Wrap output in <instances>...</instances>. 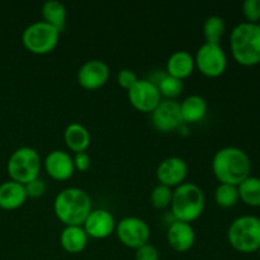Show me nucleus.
I'll use <instances>...</instances> for the list:
<instances>
[{"instance_id":"obj_1","label":"nucleus","mask_w":260,"mask_h":260,"mask_svg":"<svg viewBox=\"0 0 260 260\" xmlns=\"http://www.w3.org/2000/svg\"><path fill=\"white\" fill-rule=\"evenodd\" d=\"M211 165L218 182L236 187L246 179L251 172L250 157L243 149L235 146H225L217 150Z\"/></svg>"},{"instance_id":"obj_2","label":"nucleus","mask_w":260,"mask_h":260,"mask_svg":"<svg viewBox=\"0 0 260 260\" xmlns=\"http://www.w3.org/2000/svg\"><path fill=\"white\" fill-rule=\"evenodd\" d=\"M91 210L89 194L76 187L65 188L53 201V212L65 226H81Z\"/></svg>"},{"instance_id":"obj_3","label":"nucleus","mask_w":260,"mask_h":260,"mask_svg":"<svg viewBox=\"0 0 260 260\" xmlns=\"http://www.w3.org/2000/svg\"><path fill=\"white\" fill-rule=\"evenodd\" d=\"M233 57L243 66L260 63V23L241 22L233 28L230 35Z\"/></svg>"},{"instance_id":"obj_4","label":"nucleus","mask_w":260,"mask_h":260,"mask_svg":"<svg viewBox=\"0 0 260 260\" xmlns=\"http://www.w3.org/2000/svg\"><path fill=\"white\" fill-rule=\"evenodd\" d=\"M205 205V193L196 183L184 182L173 190L170 208L174 220L193 222L203 213Z\"/></svg>"},{"instance_id":"obj_5","label":"nucleus","mask_w":260,"mask_h":260,"mask_svg":"<svg viewBox=\"0 0 260 260\" xmlns=\"http://www.w3.org/2000/svg\"><path fill=\"white\" fill-rule=\"evenodd\" d=\"M228 241L236 251L254 253L260 248V218L253 215L240 216L229 226Z\"/></svg>"},{"instance_id":"obj_6","label":"nucleus","mask_w":260,"mask_h":260,"mask_svg":"<svg viewBox=\"0 0 260 260\" xmlns=\"http://www.w3.org/2000/svg\"><path fill=\"white\" fill-rule=\"evenodd\" d=\"M41 167L42 160L37 150L29 146H22L12 152L8 159L7 170L12 180L24 185L37 179Z\"/></svg>"},{"instance_id":"obj_7","label":"nucleus","mask_w":260,"mask_h":260,"mask_svg":"<svg viewBox=\"0 0 260 260\" xmlns=\"http://www.w3.org/2000/svg\"><path fill=\"white\" fill-rule=\"evenodd\" d=\"M60 40V30L45 20H36L24 28L22 43L29 52L35 55H46L55 50Z\"/></svg>"},{"instance_id":"obj_8","label":"nucleus","mask_w":260,"mask_h":260,"mask_svg":"<svg viewBox=\"0 0 260 260\" xmlns=\"http://www.w3.org/2000/svg\"><path fill=\"white\" fill-rule=\"evenodd\" d=\"M196 68L208 78H217L228 68V57L220 43L205 42L194 55Z\"/></svg>"},{"instance_id":"obj_9","label":"nucleus","mask_w":260,"mask_h":260,"mask_svg":"<svg viewBox=\"0 0 260 260\" xmlns=\"http://www.w3.org/2000/svg\"><path fill=\"white\" fill-rule=\"evenodd\" d=\"M117 238L127 248L139 249L150 240V226L142 218L127 216L116 225Z\"/></svg>"},{"instance_id":"obj_10","label":"nucleus","mask_w":260,"mask_h":260,"mask_svg":"<svg viewBox=\"0 0 260 260\" xmlns=\"http://www.w3.org/2000/svg\"><path fill=\"white\" fill-rule=\"evenodd\" d=\"M127 95L131 106L144 113H151L161 101L156 84L150 79H139L137 83L127 90Z\"/></svg>"},{"instance_id":"obj_11","label":"nucleus","mask_w":260,"mask_h":260,"mask_svg":"<svg viewBox=\"0 0 260 260\" xmlns=\"http://www.w3.org/2000/svg\"><path fill=\"white\" fill-rule=\"evenodd\" d=\"M151 121L155 128L160 132H172L179 128L184 123L179 102L175 99H161L151 112Z\"/></svg>"},{"instance_id":"obj_12","label":"nucleus","mask_w":260,"mask_h":260,"mask_svg":"<svg viewBox=\"0 0 260 260\" xmlns=\"http://www.w3.org/2000/svg\"><path fill=\"white\" fill-rule=\"evenodd\" d=\"M116 220L109 211L104 208H95L90 211L81 226L85 230L88 238L107 239L113 234V231H116Z\"/></svg>"},{"instance_id":"obj_13","label":"nucleus","mask_w":260,"mask_h":260,"mask_svg":"<svg viewBox=\"0 0 260 260\" xmlns=\"http://www.w3.org/2000/svg\"><path fill=\"white\" fill-rule=\"evenodd\" d=\"M109 66L104 61L88 60L80 66L78 71V81L80 86L88 90L102 88L108 81Z\"/></svg>"},{"instance_id":"obj_14","label":"nucleus","mask_w":260,"mask_h":260,"mask_svg":"<svg viewBox=\"0 0 260 260\" xmlns=\"http://www.w3.org/2000/svg\"><path fill=\"white\" fill-rule=\"evenodd\" d=\"M188 174V164L179 156H169L160 161L156 168V178L160 184L175 188L184 183Z\"/></svg>"},{"instance_id":"obj_15","label":"nucleus","mask_w":260,"mask_h":260,"mask_svg":"<svg viewBox=\"0 0 260 260\" xmlns=\"http://www.w3.org/2000/svg\"><path fill=\"white\" fill-rule=\"evenodd\" d=\"M43 167L52 179L60 182L70 179L75 172L73 156L63 150H52L48 152L43 160Z\"/></svg>"},{"instance_id":"obj_16","label":"nucleus","mask_w":260,"mask_h":260,"mask_svg":"<svg viewBox=\"0 0 260 260\" xmlns=\"http://www.w3.org/2000/svg\"><path fill=\"white\" fill-rule=\"evenodd\" d=\"M167 240L170 248L178 253L190 250L196 243V231L189 222L174 220L167 231Z\"/></svg>"},{"instance_id":"obj_17","label":"nucleus","mask_w":260,"mask_h":260,"mask_svg":"<svg viewBox=\"0 0 260 260\" xmlns=\"http://www.w3.org/2000/svg\"><path fill=\"white\" fill-rule=\"evenodd\" d=\"M24 185L14 180H7L0 184V208L7 211L22 207L27 201Z\"/></svg>"},{"instance_id":"obj_18","label":"nucleus","mask_w":260,"mask_h":260,"mask_svg":"<svg viewBox=\"0 0 260 260\" xmlns=\"http://www.w3.org/2000/svg\"><path fill=\"white\" fill-rule=\"evenodd\" d=\"M194 68V56L185 50L174 51L167 61L168 75H172L180 80L192 75Z\"/></svg>"},{"instance_id":"obj_19","label":"nucleus","mask_w":260,"mask_h":260,"mask_svg":"<svg viewBox=\"0 0 260 260\" xmlns=\"http://www.w3.org/2000/svg\"><path fill=\"white\" fill-rule=\"evenodd\" d=\"M88 235L83 226H65L60 234V244L65 251L79 254L88 245Z\"/></svg>"},{"instance_id":"obj_20","label":"nucleus","mask_w":260,"mask_h":260,"mask_svg":"<svg viewBox=\"0 0 260 260\" xmlns=\"http://www.w3.org/2000/svg\"><path fill=\"white\" fill-rule=\"evenodd\" d=\"M183 122L194 123L205 118L207 114V102L200 94H190L179 103Z\"/></svg>"},{"instance_id":"obj_21","label":"nucleus","mask_w":260,"mask_h":260,"mask_svg":"<svg viewBox=\"0 0 260 260\" xmlns=\"http://www.w3.org/2000/svg\"><path fill=\"white\" fill-rule=\"evenodd\" d=\"M63 140L65 144L71 151L84 152L90 145V134L88 128L78 122L68 124L63 131Z\"/></svg>"},{"instance_id":"obj_22","label":"nucleus","mask_w":260,"mask_h":260,"mask_svg":"<svg viewBox=\"0 0 260 260\" xmlns=\"http://www.w3.org/2000/svg\"><path fill=\"white\" fill-rule=\"evenodd\" d=\"M42 17L46 23L61 32L66 25L68 10H66L63 3L58 2V0H47L42 5Z\"/></svg>"},{"instance_id":"obj_23","label":"nucleus","mask_w":260,"mask_h":260,"mask_svg":"<svg viewBox=\"0 0 260 260\" xmlns=\"http://www.w3.org/2000/svg\"><path fill=\"white\" fill-rule=\"evenodd\" d=\"M239 200L250 207H260V178L249 175L238 185Z\"/></svg>"},{"instance_id":"obj_24","label":"nucleus","mask_w":260,"mask_h":260,"mask_svg":"<svg viewBox=\"0 0 260 260\" xmlns=\"http://www.w3.org/2000/svg\"><path fill=\"white\" fill-rule=\"evenodd\" d=\"M202 29L206 42L220 43V40L225 35L226 23L220 15H210L203 23Z\"/></svg>"},{"instance_id":"obj_25","label":"nucleus","mask_w":260,"mask_h":260,"mask_svg":"<svg viewBox=\"0 0 260 260\" xmlns=\"http://www.w3.org/2000/svg\"><path fill=\"white\" fill-rule=\"evenodd\" d=\"M155 84H156L157 89H159L160 95L165 96V99H175L184 90V83H183V80L174 78L172 75H168V74L161 75V78Z\"/></svg>"},{"instance_id":"obj_26","label":"nucleus","mask_w":260,"mask_h":260,"mask_svg":"<svg viewBox=\"0 0 260 260\" xmlns=\"http://www.w3.org/2000/svg\"><path fill=\"white\" fill-rule=\"evenodd\" d=\"M215 201L217 206L222 208L234 207L239 201L238 187L220 183L215 189Z\"/></svg>"},{"instance_id":"obj_27","label":"nucleus","mask_w":260,"mask_h":260,"mask_svg":"<svg viewBox=\"0 0 260 260\" xmlns=\"http://www.w3.org/2000/svg\"><path fill=\"white\" fill-rule=\"evenodd\" d=\"M173 198V188L168 187L164 184H157L152 188L151 193H150V202L157 210H162V208L169 207L172 203Z\"/></svg>"},{"instance_id":"obj_28","label":"nucleus","mask_w":260,"mask_h":260,"mask_svg":"<svg viewBox=\"0 0 260 260\" xmlns=\"http://www.w3.org/2000/svg\"><path fill=\"white\" fill-rule=\"evenodd\" d=\"M241 10L246 22L259 23L260 20V0H245L241 5Z\"/></svg>"},{"instance_id":"obj_29","label":"nucleus","mask_w":260,"mask_h":260,"mask_svg":"<svg viewBox=\"0 0 260 260\" xmlns=\"http://www.w3.org/2000/svg\"><path fill=\"white\" fill-rule=\"evenodd\" d=\"M139 80V76L131 69H122L117 74V83L122 86L123 89H131L135 84Z\"/></svg>"},{"instance_id":"obj_30","label":"nucleus","mask_w":260,"mask_h":260,"mask_svg":"<svg viewBox=\"0 0 260 260\" xmlns=\"http://www.w3.org/2000/svg\"><path fill=\"white\" fill-rule=\"evenodd\" d=\"M135 259L136 260H159L160 254L156 246L147 243L141 248L135 250Z\"/></svg>"},{"instance_id":"obj_31","label":"nucleus","mask_w":260,"mask_h":260,"mask_svg":"<svg viewBox=\"0 0 260 260\" xmlns=\"http://www.w3.org/2000/svg\"><path fill=\"white\" fill-rule=\"evenodd\" d=\"M24 189H25V193H27V197L40 198L42 197L43 193L46 192V184L42 179L37 178V179L24 184Z\"/></svg>"},{"instance_id":"obj_32","label":"nucleus","mask_w":260,"mask_h":260,"mask_svg":"<svg viewBox=\"0 0 260 260\" xmlns=\"http://www.w3.org/2000/svg\"><path fill=\"white\" fill-rule=\"evenodd\" d=\"M74 160V167H75V170H79V172L84 173L90 168V156L84 152H76L75 156L73 157Z\"/></svg>"},{"instance_id":"obj_33","label":"nucleus","mask_w":260,"mask_h":260,"mask_svg":"<svg viewBox=\"0 0 260 260\" xmlns=\"http://www.w3.org/2000/svg\"><path fill=\"white\" fill-rule=\"evenodd\" d=\"M259 253H260V248H259Z\"/></svg>"}]
</instances>
